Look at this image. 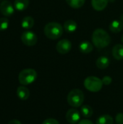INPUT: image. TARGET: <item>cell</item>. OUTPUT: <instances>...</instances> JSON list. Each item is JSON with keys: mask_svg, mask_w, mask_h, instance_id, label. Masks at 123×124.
<instances>
[{"mask_svg": "<svg viewBox=\"0 0 123 124\" xmlns=\"http://www.w3.org/2000/svg\"><path fill=\"white\" fill-rule=\"evenodd\" d=\"M121 40H122V42L123 43V36H122V38H121Z\"/></svg>", "mask_w": 123, "mask_h": 124, "instance_id": "obj_28", "label": "cell"}, {"mask_svg": "<svg viewBox=\"0 0 123 124\" xmlns=\"http://www.w3.org/2000/svg\"><path fill=\"white\" fill-rule=\"evenodd\" d=\"M92 41L94 45L98 49H103L109 45L111 37L109 33L102 28L96 29L92 34Z\"/></svg>", "mask_w": 123, "mask_h": 124, "instance_id": "obj_1", "label": "cell"}, {"mask_svg": "<svg viewBox=\"0 0 123 124\" xmlns=\"http://www.w3.org/2000/svg\"><path fill=\"white\" fill-rule=\"evenodd\" d=\"M84 101V94L78 89L71 90L67 95V102L72 108H78L82 105Z\"/></svg>", "mask_w": 123, "mask_h": 124, "instance_id": "obj_4", "label": "cell"}, {"mask_svg": "<svg viewBox=\"0 0 123 124\" xmlns=\"http://www.w3.org/2000/svg\"><path fill=\"white\" fill-rule=\"evenodd\" d=\"M66 119L70 124H78L80 120V113L77 109L71 108L66 113Z\"/></svg>", "mask_w": 123, "mask_h": 124, "instance_id": "obj_9", "label": "cell"}, {"mask_svg": "<svg viewBox=\"0 0 123 124\" xmlns=\"http://www.w3.org/2000/svg\"><path fill=\"white\" fill-rule=\"evenodd\" d=\"M34 25V19L31 16H26L22 18L21 21V26L22 28L29 30Z\"/></svg>", "mask_w": 123, "mask_h": 124, "instance_id": "obj_16", "label": "cell"}, {"mask_svg": "<svg viewBox=\"0 0 123 124\" xmlns=\"http://www.w3.org/2000/svg\"><path fill=\"white\" fill-rule=\"evenodd\" d=\"M112 78H111L110 76H104V77L102 78L103 84H104V85H106V86L109 85V84L112 83Z\"/></svg>", "mask_w": 123, "mask_h": 124, "instance_id": "obj_23", "label": "cell"}, {"mask_svg": "<svg viewBox=\"0 0 123 124\" xmlns=\"http://www.w3.org/2000/svg\"><path fill=\"white\" fill-rule=\"evenodd\" d=\"M42 124H59V123L54 118H47L42 123Z\"/></svg>", "mask_w": 123, "mask_h": 124, "instance_id": "obj_25", "label": "cell"}, {"mask_svg": "<svg viewBox=\"0 0 123 124\" xmlns=\"http://www.w3.org/2000/svg\"><path fill=\"white\" fill-rule=\"evenodd\" d=\"M17 95L21 100H26L30 97L29 89L24 86H20L17 89Z\"/></svg>", "mask_w": 123, "mask_h": 124, "instance_id": "obj_11", "label": "cell"}, {"mask_svg": "<svg viewBox=\"0 0 123 124\" xmlns=\"http://www.w3.org/2000/svg\"><path fill=\"white\" fill-rule=\"evenodd\" d=\"M21 41L25 45L28 46H32L37 43L38 38L34 32L31 31H26L22 33Z\"/></svg>", "mask_w": 123, "mask_h": 124, "instance_id": "obj_6", "label": "cell"}, {"mask_svg": "<svg viewBox=\"0 0 123 124\" xmlns=\"http://www.w3.org/2000/svg\"><path fill=\"white\" fill-rule=\"evenodd\" d=\"M0 12L3 15L9 17L14 13V7L9 1L4 0L0 4Z\"/></svg>", "mask_w": 123, "mask_h": 124, "instance_id": "obj_8", "label": "cell"}, {"mask_svg": "<svg viewBox=\"0 0 123 124\" xmlns=\"http://www.w3.org/2000/svg\"><path fill=\"white\" fill-rule=\"evenodd\" d=\"M29 5V0H14V7L17 11L22 12L28 8Z\"/></svg>", "mask_w": 123, "mask_h": 124, "instance_id": "obj_17", "label": "cell"}, {"mask_svg": "<svg viewBox=\"0 0 123 124\" xmlns=\"http://www.w3.org/2000/svg\"><path fill=\"white\" fill-rule=\"evenodd\" d=\"M9 25V21L7 17L0 18V31H5L8 28Z\"/></svg>", "mask_w": 123, "mask_h": 124, "instance_id": "obj_22", "label": "cell"}, {"mask_svg": "<svg viewBox=\"0 0 123 124\" xmlns=\"http://www.w3.org/2000/svg\"><path fill=\"white\" fill-rule=\"evenodd\" d=\"M80 113L83 117L88 118L92 116L94 113V110L90 105H83L80 108Z\"/></svg>", "mask_w": 123, "mask_h": 124, "instance_id": "obj_20", "label": "cell"}, {"mask_svg": "<svg viewBox=\"0 0 123 124\" xmlns=\"http://www.w3.org/2000/svg\"><path fill=\"white\" fill-rule=\"evenodd\" d=\"M113 118L109 115H102L96 120V124H113Z\"/></svg>", "mask_w": 123, "mask_h": 124, "instance_id": "obj_19", "label": "cell"}, {"mask_svg": "<svg viewBox=\"0 0 123 124\" xmlns=\"http://www.w3.org/2000/svg\"><path fill=\"white\" fill-rule=\"evenodd\" d=\"M112 55L117 60H121L123 59V45L118 44H116L112 49Z\"/></svg>", "mask_w": 123, "mask_h": 124, "instance_id": "obj_12", "label": "cell"}, {"mask_svg": "<svg viewBox=\"0 0 123 124\" xmlns=\"http://www.w3.org/2000/svg\"><path fill=\"white\" fill-rule=\"evenodd\" d=\"M109 64H110L109 59L107 57H105V56L99 57L97 59L96 62V65L97 68L101 69V70L106 69L107 68H108Z\"/></svg>", "mask_w": 123, "mask_h": 124, "instance_id": "obj_13", "label": "cell"}, {"mask_svg": "<svg viewBox=\"0 0 123 124\" xmlns=\"http://www.w3.org/2000/svg\"><path fill=\"white\" fill-rule=\"evenodd\" d=\"M123 23L122 21L118 20H113L109 25V30L115 33L120 32L123 30Z\"/></svg>", "mask_w": 123, "mask_h": 124, "instance_id": "obj_15", "label": "cell"}, {"mask_svg": "<svg viewBox=\"0 0 123 124\" xmlns=\"http://www.w3.org/2000/svg\"><path fill=\"white\" fill-rule=\"evenodd\" d=\"M8 124H22L21 122L18 120H16V119H13V120H11Z\"/></svg>", "mask_w": 123, "mask_h": 124, "instance_id": "obj_27", "label": "cell"}, {"mask_svg": "<svg viewBox=\"0 0 123 124\" xmlns=\"http://www.w3.org/2000/svg\"><path fill=\"white\" fill-rule=\"evenodd\" d=\"M102 80L96 76H88L84 81L85 88L91 92H98L103 86Z\"/></svg>", "mask_w": 123, "mask_h": 124, "instance_id": "obj_5", "label": "cell"}, {"mask_svg": "<svg viewBox=\"0 0 123 124\" xmlns=\"http://www.w3.org/2000/svg\"><path fill=\"white\" fill-rule=\"evenodd\" d=\"M77 23L73 20H67L64 23V29L67 33H72L77 29Z\"/></svg>", "mask_w": 123, "mask_h": 124, "instance_id": "obj_18", "label": "cell"}, {"mask_svg": "<svg viewBox=\"0 0 123 124\" xmlns=\"http://www.w3.org/2000/svg\"><path fill=\"white\" fill-rule=\"evenodd\" d=\"M37 78V73L34 69L26 68L21 70L18 76V80L20 84L27 86L33 83Z\"/></svg>", "mask_w": 123, "mask_h": 124, "instance_id": "obj_3", "label": "cell"}, {"mask_svg": "<svg viewBox=\"0 0 123 124\" xmlns=\"http://www.w3.org/2000/svg\"><path fill=\"white\" fill-rule=\"evenodd\" d=\"M115 121L117 124H123V113H119L115 117Z\"/></svg>", "mask_w": 123, "mask_h": 124, "instance_id": "obj_24", "label": "cell"}, {"mask_svg": "<svg viewBox=\"0 0 123 124\" xmlns=\"http://www.w3.org/2000/svg\"><path fill=\"white\" fill-rule=\"evenodd\" d=\"M86 0H66L67 4L74 9H78L82 7L85 4Z\"/></svg>", "mask_w": 123, "mask_h": 124, "instance_id": "obj_21", "label": "cell"}, {"mask_svg": "<svg viewBox=\"0 0 123 124\" xmlns=\"http://www.w3.org/2000/svg\"><path fill=\"white\" fill-rule=\"evenodd\" d=\"M72 49V43L68 39H62L59 41L56 45V49L57 51L62 54H67L70 52Z\"/></svg>", "mask_w": 123, "mask_h": 124, "instance_id": "obj_7", "label": "cell"}, {"mask_svg": "<svg viewBox=\"0 0 123 124\" xmlns=\"http://www.w3.org/2000/svg\"><path fill=\"white\" fill-rule=\"evenodd\" d=\"M109 0H91V5L93 8L96 11H102L104 10Z\"/></svg>", "mask_w": 123, "mask_h": 124, "instance_id": "obj_10", "label": "cell"}, {"mask_svg": "<svg viewBox=\"0 0 123 124\" xmlns=\"http://www.w3.org/2000/svg\"><path fill=\"white\" fill-rule=\"evenodd\" d=\"M79 49L83 54H89L93 51L94 46L91 42H89L88 41H84L80 44Z\"/></svg>", "mask_w": 123, "mask_h": 124, "instance_id": "obj_14", "label": "cell"}, {"mask_svg": "<svg viewBox=\"0 0 123 124\" xmlns=\"http://www.w3.org/2000/svg\"><path fill=\"white\" fill-rule=\"evenodd\" d=\"M78 124H94L90 120L88 119H83L80 121V122L78 123Z\"/></svg>", "mask_w": 123, "mask_h": 124, "instance_id": "obj_26", "label": "cell"}, {"mask_svg": "<svg viewBox=\"0 0 123 124\" xmlns=\"http://www.w3.org/2000/svg\"><path fill=\"white\" fill-rule=\"evenodd\" d=\"M0 1H1V0H0Z\"/></svg>", "mask_w": 123, "mask_h": 124, "instance_id": "obj_29", "label": "cell"}, {"mask_svg": "<svg viewBox=\"0 0 123 124\" xmlns=\"http://www.w3.org/2000/svg\"><path fill=\"white\" fill-rule=\"evenodd\" d=\"M63 31L64 28L61 24L57 22H50L47 23L43 28L45 36L51 40H55L60 38L63 33Z\"/></svg>", "mask_w": 123, "mask_h": 124, "instance_id": "obj_2", "label": "cell"}]
</instances>
